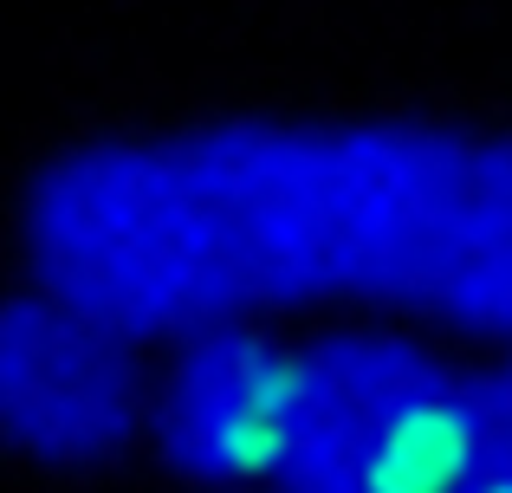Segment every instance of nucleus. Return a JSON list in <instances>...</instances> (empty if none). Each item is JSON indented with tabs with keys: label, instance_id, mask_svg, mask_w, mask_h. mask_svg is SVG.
I'll return each mask as SVG.
<instances>
[{
	"label": "nucleus",
	"instance_id": "obj_1",
	"mask_svg": "<svg viewBox=\"0 0 512 493\" xmlns=\"http://www.w3.org/2000/svg\"><path fill=\"white\" fill-rule=\"evenodd\" d=\"M39 292L169 344L363 312L512 344V130L461 117H221L52 156L20 202Z\"/></svg>",
	"mask_w": 512,
	"mask_h": 493
},
{
	"label": "nucleus",
	"instance_id": "obj_2",
	"mask_svg": "<svg viewBox=\"0 0 512 493\" xmlns=\"http://www.w3.org/2000/svg\"><path fill=\"white\" fill-rule=\"evenodd\" d=\"M467 364L363 318L299 344L292 442L266 493H461Z\"/></svg>",
	"mask_w": 512,
	"mask_h": 493
},
{
	"label": "nucleus",
	"instance_id": "obj_5",
	"mask_svg": "<svg viewBox=\"0 0 512 493\" xmlns=\"http://www.w3.org/2000/svg\"><path fill=\"white\" fill-rule=\"evenodd\" d=\"M461 493H512V344L467 364V474Z\"/></svg>",
	"mask_w": 512,
	"mask_h": 493
},
{
	"label": "nucleus",
	"instance_id": "obj_4",
	"mask_svg": "<svg viewBox=\"0 0 512 493\" xmlns=\"http://www.w3.org/2000/svg\"><path fill=\"white\" fill-rule=\"evenodd\" d=\"M299 409V344L260 318L201 325L169 338L150 370L143 448L188 487L266 493L292 442Z\"/></svg>",
	"mask_w": 512,
	"mask_h": 493
},
{
	"label": "nucleus",
	"instance_id": "obj_3",
	"mask_svg": "<svg viewBox=\"0 0 512 493\" xmlns=\"http://www.w3.org/2000/svg\"><path fill=\"white\" fill-rule=\"evenodd\" d=\"M117 325L52 299H0V448L39 468H104L143 442L150 364Z\"/></svg>",
	"mask_w": 512,
	"mask_h": 493
}]
</instances>
